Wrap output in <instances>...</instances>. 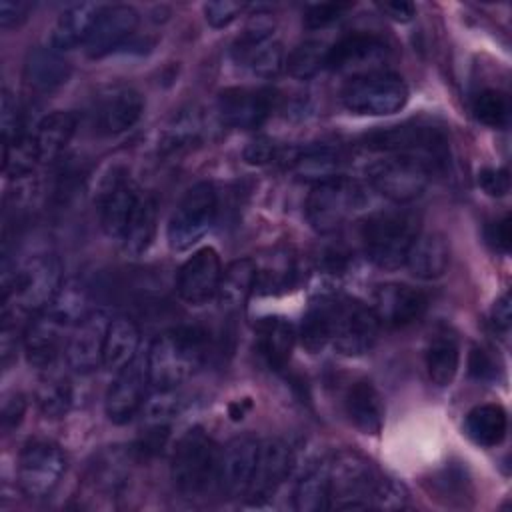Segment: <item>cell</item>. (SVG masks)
<instances>
[{
    "label": "cell",
    "mask_w": 512,
    "mask_h": 512,
    "mask_svg": "<svg viewBox=\"0 0 512 512\" xmlns=\"http://www.w3.org/2000/svg\"><path fill=\"white\" fill-rule=\"evenodd\" d=\"M206 358V334L198 326H176L158 334L148 352V378L156 392H174Z\"/></svg>",
    "instance_id": "6da1fadb"
},
{
    "label": "cell",
    "mask_w": 512,
    "mask_h": 512,
    "mask_svg": "<svg viewBox=\"0 0 512 512\" xmlns=\"http://www.w3.org/2000/svg\"><path fill=\"white\" fill-rule=\"evenodd\" d=\"M64 284L62 262L54 254H34L14 272L2 274V312L38 314L50 306Z\"/></svg>",
    "instance_id": "7a4b0ae2"
},
{
    "label": "cell",
    "mask_w": 512,
    "mask_h": 512,
    "mask_svg": "<svg viewBox=\"0 0 512 512\" xmlns=\"http://www.w3.org/2000/svg\"><path fill=\"white\" fill-rule=\"evenodd\" d=\"M420 234V218L406 208L380 210L360 226V242L366 258L382 270H398Z\"/></svg>",
    "instance_id": "3957f363"
},
{
    "label": "cell",
    "mask_w": 512,
    "mask_h": 512,
    "mask_svg": "<svg viewBox=\"0 0 512 512\" xmlns=\"http://www.w3.org/2000/svg\"><path fill=\"white\" fill-rule=\"evenodd\" d=\"M220 448L204 432L194 426L186 430L174 444L170 458V476L176 490L188 498L208 492L218 484Z\"/></svg>",
    "instance_id": "277c9868"
},
{
    "label": "cell",
    "mask_w": 512,
    "mask_h": 512,
    "mask_svg": "<svg viewBox=\"0 0 512 512\" xmlns=\"http://www.w3.org/2000/svg\"><path fill=\"white\" fill-rule=\"evenodd\" d=\"M364 148L422 162L430 172L448 162V142L438 128L422 124H400L380 128L364 136Z\"/></svg>",
    "instance_id": "5b68a950"
},
{
    "label": "cell",
    "mask_w": 512,
    "mask_h": 512,
    "mask_svg": "<svg viewBox=\"0 0 512 512\" xmlns=\"http://www.w3.org/2000/svg\"><path fill=\"white\" fill-rule=\"evenodd\" d=\"M364 204L366 196L362 186L346 176H336L312 186L304 214L310 228L326 236L340 230Z\"/></svg>",
    "instance_id": "8992f818"
},
{
    "label": "cell",
    "mask_w": 512,
    "mask_h": 512,
    "mask_svg": "<svg viewBox=\"0 0 512 512\" xmlns=\"http://www.w3.org/2000/svg\"><path fill=\"white\" fill-rule=\"evenodd\" d=\"M344 108L358 116H390L408 102L406 82L388 70L350 78L342 88Z\"/></svg>",
    "instance_id": "52a82bcc"
},
{
    "label": "cell",
    "mask_w": 512,
    "mask_h": 512,
    "mask_svg": "<svg viewBox=\"0 0 512 512\" xmlns=\"http://www.w3.org/2000/svg\"><path fill=\"white\" fill-rule=\"evenodd\" d=\"M380 322L372 306L348 298L330 296V344L344 356H362L378 340Z\"/></svg>",
    "instance_id": "ba28073f"
},
{
    "label": "cell",
    "mask_w": 512,
    "mask_h": 512,
    "mask_svg": "<svg viewBox=\"0 0 512 512\" xmlns=\"http://www.w3.org/2000/svg\"><path fill=\"white\" fill-rule=\"evenodd\" d=\"M216 220V190L210 182L190 186L178 200L166 228L172 250H190L212 228Z\"/></svg>",
    "instance_id": "9c48e42d"
},
{
    "label": "cell",
    "mask_w": 512,
    "mask_h": 512,
    "mask_svg": "<svg viewBox=\"0 0 512 512\" xmlns=\"http://www.w3.org/2000/svg\"><path fill=\"white\" fill-rule=\"evenodd\" d=\"M328 472L330 508H370V496L378 480V474L364 456H360L358 452L342 450L328 458Z\"/></svg>",
    "instance_id": "30bf717a"
},
{
    "label": "cell",
    "mask_w": 512,
    "mask_h": 512,
    "mask_svg": "<svg viewBox=\"0 0 512 512\" xmlns=\"http://www.w3.org/2000/svg\"><path fill=\"white\" fill-rule=\"evenodd\" d=\"M66 472L62 448L50 440L28 442L18 456L16 480L26 498L42 500L54 492Z\"/></svg>",
    "instance_id": "8fae6325"
},
{
    "label": "cell",
    "mask_w": 512,
    "mask_h": 512,
    "mask_svg": "<svg viewBox=\"0 0 512 512\" xmlns=\"http://www.w3.org/2000/svg\"><path fill=\"white\" fill-rule=\"evenodd\" d=\"M430 170L408 156L386 154L366 168L368 184L394 204H408L422 196L428 186Z\"/></svg>",
    "instance_id": "7c38bea8"
},
{
    "label": "cell",
    "mask_w": 512,
    "mask_h": 512,
    "mask_svg": "<svg viewBox=\"0 0 512 512\" xmlns=\"http://www.w3.org/2000/svg\"><path fill=\"white\" fill-rule=\"evenodd\" d=\"M140 192L124 168H112L104 176L96 192V206L100 226L108 238L122 240Z\"/></svg>",
    "instance_id": "4fadbf2b"
},
{
    "label": "cell",
    "mask_w": 512,
    "mask_h": 512,
    "mask_svg": "<svg viewBox=\"0 0 512 512\" xmlns=\"http://www.w3.org/2000/svg\"><path fill=\"white\" fill-rule=\"evenodd\" d=\"M388 58L386 42L370 32H350L328 48L326 68L342 74L364 76L380 72Z\"/></svg>",
    "instance_id": "5bb4252c"
},
{
    "label": "cell",
    "mask_w": 512,
    "mask_h": 512,
    "mask_svg": "<svg viewBox=\"0 0 512 512\" xmlns=\"http://www.w3.org/2000/svg\"><path fill=\"white\" fill-rule=\"evenodd\" d=\"M144 112L142 94L128 84L102 88L92 104V124L104 136H116L130 130Z\"/></svg>",
    "instance_id": "9a60e30c"
},
{
    "label": "cell",
    "mask_w": 512,
    "mask_h": 512,
    "mask_svg": "<svg viewBox=\"0 0 512 512\" xmlns=\"http://www.w3.org/2000/svg\"><path fill=\"white\" fill-rule=\"evenodd\" d=\"M148 386L150 378L146 354H138L132 362L116 372V378L106 392L104 410L108 420L118 426L128 424L144 406Z\"/></svg>",
    "instance_id": "2e32d148"
},
{
    "label": "cell",
    "mask_w": 512,
    "mask_h": 512,
    "mask_svg": "<svg viewBox=\"0 0 512 512\" xmlns=\"http://www.w3.org/2000/svg\"><path fill=\"white\" fill-rule=\"evenodd\" d=\"M108 324L110 316L104 310H92L70 330L64 356L74 372L90 374L102 366Z\"/></svg>",
    "instance_id": "e0dca14e"
},
{
    "label": "cell",
    "mask_w": 512,
    "mask_h": 512,
    "mask_svg": "<svg viewBox=\"0 0 512 512\" xmlns=\"http://www.w3.org/2000/svg\"><path fill=\"white\" fill-rule=\"evenodd\" d=\"M72 326L52 314L48 308L34 314L22 332V346L30 366L48 370L54 366L58 354L66 346Z\"/></svg>",
    "instance_id": "ac0fdd59"
},
{
    "label": "cell",
    "mask_w": 512,
    "mask_h": 512,
    "mask_svg": "<svg viewBox=\"0 0 512 512\" xmlns=\"http://www.w3.org/2000/svg\"><path fill=\"white\" fill-rule=\"evenodd\" d=\"M222 262L214 248L196 250L178 270V296L192 306H200L216 296L222 278Z\"/></svg>",
    "instance_id": "d6986e66"
},
{
    "label": "cell",
    "mask_w": 512,
    "mask_h": 512,
    "mask_svg": "<svg viewBox=\"0 0 512 512\" xmlns=\"http://www.w3.org/2000/svg\"><path fill=\"white\" fill-rule=\"evenodd\" d=\"M292 470V450L278 438H266L258 446L256 468L244 496L250 504H262L280 488Z\"/></svg>",
    "instance_id": "ffe728a7"
},
{
    "label": "cell",
    "mask_w": 512,
    "mask_h": 512,
    "mask_svg": "<svg viewBox=\"0 0 512 512\" xmlns=\"http://www.w3.org/2000/svg\"><path fill=\"white\" fill-rule=\"evenodd\" d=\"M274 94L264 88H226L218 94V116L232 128H258L272 112Z\"/></svg>",
    "instance_id": "44dd1931"
},
{
    "label": "cell",
    "mask_w": 512,
    "mask_h": 512,
    "mask_svg": "<svg viewBox=\"0 0 512 512\" xmlns=\"http://www.w3.org/2000/svg\"><path fill=\"white\" fill-rule=\"evenodd\" d=\"M260 440L244 434L236 436L220 448L218 486L230 498H244L256 468Z\"/></svg>",
    "instance_id": "7402d4cb"
},
{
    "label": "cell",
    "mask_w": 512,
    "mask_h": 512,
    "mask_svg": "<svg viewBox=\"0 0 512 512\" xmlns=\"http://www.w3.org/2000/svg\"><path fill=\"white\" fill-rule=\"evenodd\" d=\"M428 298L424 292L400 284V282H388L376 288L374 292V314L380 322V326L386 328H404L426 312Z\"/></svg>",
    "instance_id": "603a6c76"
},
{
    "label": "cell",
    "mask_w": 512,
    "mask_h": 512,
    "mask_svg": "<svg viewBox=\"0 0 512 512\" xmlns=\"http://www.w3.org/2000/svg\"><path fill=\"white\" fill-rule=\"evenodd\" d=\"M138 26V12L128 4H110L100 10L94 28L86 40V54L90 58H104L120 44H124Z\"/></svg>",
    "instance_id": "cb8c5ba5"
},
{
    "label": "cell",
    "mask_w": 512,
    "mask_h": 512,
    "mask_svg": "<svg viewBox=\"0 0 512 512\" xmlns=\"http://www.w3.org/2000/svg\"><path fill=\"white\" fill-rule=\"evenodd\" d=\"M132 452L120 446H110L102 450L96 460L88 466L84 478L86 496L98 498H116L124 492L130 478Z\"/></svg>",
    "instance_id": "d4e9b609"
},
{
    "label": "cell",
    "mask_w": 512,
    "mask_h": 512,
    "mask_svg": "<svg viewBox=\"0 0 512 512\" xmlns=\"http://www.w3.org/2000/svg\"><path fill=\"white\" fill-rule=\"evenodd\" d=\"M256 286L262 296H278L290 292L300 282V258L290 246H274L254 258Z\"/></svg>",
    "instance_id": "484cf974"
},
{
    "label": "cell",
    "mask_w": 512,
    "mask_h": 512,
    "mask_svg": "<svg viewBox=\"0 0 512 512\" xmlns=\"http://www.w3.org/2000/svg\"><path fill=\"white\" fill-rule=\"evenodd\" d=\"M344 414L362 434L376 436L384 426V402L380 392L368 380H354L342 398Z\"/></svg>",
    "instance_id": "4316f807"
},
{
    "label": "cell",
    "mask_w": 512,
    "mask_h": 512,
    "mask_svg": "<svg viewBox=\"0 0 512 512\" xmlns=\"http://www.w3.org/2000/svg\"><path fill=\"white\" fill-rule=\"evenodd\" d=\"M72 74L70 62L62 52L44 46H36L26 54L24 60V82L30 90L46 94L54 92L68 82Z\"/></svg>",
    "instance_id": "83f0119b"
},
{
    "label": "cell",
    "mask_w": 512,
    "mask_h": 512,
    "mask_svg": "<svg viewBox=\"0 0 512 512\" xmlns=\"http://www.w3.org/2000/svg\"><path fill=\"white\" fill-rule=\"evenodd\" d=\"M76 132V116L72 112L54 110L38 120L30 132V140L38 158V164L54 162L70 144Z\"/></svg>",
    "instance_id": "f1b7e54d"
},
{
    "label": "cell",
    "mask_w": 512,
    "mask_h": 512,
    "mask_svg": "<svg viewBox=\"0 0 512 512\" xmlns=\"http://www.w3.org/2000/svg\"><path fill=\"white\" fill-rule=\"evenodd\" d=\"M102 8L104 4L98 2H78L68 6L52 26L50 46L58 52H66L86 44Z\"/></svg>",
    "instance_id": "f546056e"
},
{
    "label": "cell",
    "mask_w": 512,
    "mask_h": 512,
    "mask_svg": "<svg viewBox=\"0 0 512 512\" xmlns=\"http://www.w3.org/2000/svg\"><path fill=\"white\" fill-rule=\"evenodd\" d=\"M344 154L332 144H310L290 156V170L300 182L320 184L324 180L342 176Z\"/></svg>",
    "instance_id": "4dcf8cb0"
},
{
    "label": "cell",
    "mask_w": 512,
    "mask_h": 512,
    "mask_svg": "<svg viewBox=\"0 0 512 512\" xmlns=\"http://www.w3.org/2000/svg\"><path fill=\"white\" fill-rule=\"evenodd\" d=\"M460 366V342L448 328H436L424 348V368L434 386H448Z\"/></svg>",
    "instance_id": "1f68e13d"
},
{
    "label": "cell",
    "mask_w": 512,
    "mask_h": 512,
    "mask_svg": "<svg viewBox=\"0 0 512 512\" xmlns=\"http://www.w3.org/2000/svg\"><path fill=\"white\" fill-rule=\"evenodd\" d=\"M410 274L420 280H436L446 274L450 266V244L440 232H424L418 234L406 264Z\"/></svg>",
    "instance_id": "d6a6232c"
},
{
    "label": "cell",
    "mask_w": 512,
    "mask_h": 512,
    "mask_svg": "<svg viewBox=\"0 0 512 512\" xmlns=\"http://www.w3.org/2000/svg\"><path fill=\"white\" fill-rule=\"evenodd\" d=\"M256 342L260 354L272 368H284L292 356L296 330L282 316H268L256 324Z\"/></svg>",
    "instance_id": "836d02e7"
},
{
    "label": "cell",
    "mask_w": 512,
    "mask_h": 512,
    "mask_svg": "<svg viewBox=\"0 0 512 512\" xmlns=\"http://www.w3.org/2000/svg\"><path fill=\"white\" fill-rule=\"evenodd\" d=\"M140 328L128 316H114L110 318L106 340H104V358L102 366L108 370L118 372L128 362H132L140 352Z\"/></svg>",
    "instance_id": "e575fe53"
},
{
    "label": "cell",
    "mask_w": 512,
    "mask_h": 512,
    "mask_svg": "<svg viewBox=\"0 0 512 512\" xmlns=\"http://www.w3.org/2000/svg\"><path fill=\"white\" fill-rule=\"evenodd\" d=\"M256 286V264L254 258H238L222 270L218 284V302L226 310H238L246 304Z\"/></svg>",
    "instance_id": "d590c367"
},
{
    "label": "cell",
    "mask_w": 512,
    "mask_h": 512,
    "mask_svg": "<svg viewBox=\"0 0 512 512\" xmlns=\"http://www.w3.org/2000/svg\"><path fill=\"white\" fill-rule=\"evenodd\" d=\"M464 430L468 438L484 448L498 446L508 430V416L500 404H478L474 406L464 420Z\"/></svg>",
    "instance_id": "8d00e7d4"
},
{
    "label": "cell",
    "mask_w": 512,
    "mask_h": 512,
    "mask_svg": "<svg viewBox=\"0 0 512 512\" xmlns=\"http://www.w3.org/2000/svg\"><path fill=\"white\" fill-rule=\"evenodd\" d=\"M156 218V198L150 192L142 190L130 216V222L126 226V232L122 236V246L130 256H140L148 250L156 234Z\"/></svg>",
    "instance_id": "74e56055"
},
{
    "label": "cell",
    "mask_w": 512,
    "mask_h": 512,
    "mask_svg": "<svg viewBox=\"0 0 512 512\" xmlns=\"http://www.w3.org/2000/svg\"><path fill=\"white\" fill-rule=\"evenodd\" d=\"M234 54L238 62H242L258 78H276L286 62L282 44L274 38L258 42L236 40Z\"/></svg>",
    "instance_id": "f35d334b"
},
{
    "label": "cell",
    "mask_w": 512,
    "mask_h": 512,
    "mask_svg": "<svg viewBox=\"0 0 512 512\" xmlns=\"http://www.w3.org/2000/svg\"><path fill=\"white\" fill-rule=\"evenodd\" d=\"M294 508L298 512L330 510V472L328 460L312 468L294 490Z\"/></svg>",
    "instance_id": "ab89813d"
},
{
    "label": "cell",
    "mask_w": 512,
    "mask_h": 512,
    "mask_svg": "<svg viewBox=\"0 0 512 512\" xmlns=\"http://www.w3.org/2000/svg\"><path fill=\"white\" fill-rule=\"evenodd\" d=\"M300 342L312 354L330 344V296H320L308 306L300 326Z\"/></svg>",
    "instance_id": "60d3db41"
},
{
    "label": "cell",
    "mask_w": 512,
    "mask_h": 512,
    "mask_svg": "<svg viewBox=\"0 0 512 512\" xmlns=\"http://www.w3.org/2000/svg\"><path fill=\"white\" fill-rule=\"evenodd\" d=\"M36 402L42 414H46L48 418H62L72 406L70 380L62 374L52 372V368H48V374L42 378L38 386Z\"/></svg>",
    "instance_id": "b9f144b4"
},
{
    "label": "cell",
    "mask_w": 512,
    "mask_h": 512,
    "mask_svg": "<svg viewBox=\"0 0 512 512\" xmlns=\"http://www.w3.org/2000/svg\"><path fill=\"white\" fill-rule=\"evenodd\" d=\"M328 48L330 46H326L322 40H304L290 50L284 68L292 78L308 80L326 68Z\"/></svg>",
    "instance_id": "7bdbcfd3"
},
{
    "label": "cell",
    "mask_w": 512,
    "mask_h": 512,
    "mask_svg": "<svg viewBox=\"0 0 512 512\" xmlns=\"http://www.w3.org/2000/svg\"><path fill=\"white\" fill-rule=\"evenodd\" d=\"M48 310L56 314L60 320H64L68 326H76L92 308L88 306V290L82 282L70 280L64 282L56 298L50 302Z\"/></svg>",
    "instance_id": "ee69618b"
},
{
    "label": "cell",
    "mask_w": 512,
    "mask_h": 512,
    "mask_svg": "<svg viewBox=\"0 0 512 512\" xmlns=\"http://www.w3.org/2000/svg\"><path fill=\"white\" fill-rule=\"evenodd\" d=\"M202 132H204V126L196 112H184L180 116H174V120L162 132L160 150L178 152V150L190 148L192 144L200 142Z\"/></svg>",
    "instance_id": "f6af8a7d"
},
{
    "label": "cell",
    "mask_w": 512,
    "mask_h": 512,
    "mask_svg": "<svg viewBox=\"0 0 512 512\" xmlns=\"http://www.w3.org/2000/svg\"><path fill=\"white\" fill-rule=\"evenodd\" d=\"M472 112L484 126L504 128L510 120V100L502 90L486 88L474 96Z\"/></svg>",
    "instance_id": "bcb514c9"
},
{
    "label": "cell",
    "mask_w": 512,
    "mask_h": 512,
    "mask_svg": "<svg viewBox=\"0 0 512 512\" xmlns=\"http://www.w3.org/2000/svg\"><path fill=\"white\" fill-rule=\"evenodd\" d=\"M36 164H38V158L30 140V132H26L18 140L4 146V174L8 178L12 180L30 178Z\"/></svg>",
    "instance_id": "7dc6e473"
},
{
    "label": "cell",
    "mask_w": 512,
    "mask_h": 512,
    "mask_svg": "<svg viewBox=\"0 0 512 512\" xmlns=\"http://www.w3.org/2000/svg\"><path fill=\"white\" fill-rule=\"evenodd\" d=\"M408 506V490L402 482L394 478H382L378 476L372 496H370V508L376 510H402Z\"/></svg>",
    "instance_id": "c3c4849f"
},
{
    "label": "cell",
    "mask_w": 512,
    "mask_h": 512,
    "mask_svg": "<svg viewBox=\"0 0 512 512\" xmlns=\"http://www.w3.org/2000/svg\"><path fill=\"white\" fill-rule=\"evenodd\" d=\"M0 126H2V142L4 146L18 140L26 134L22 122V110L18 106L16 96L10 90H2V104H0Z\"/></svg>",
    "instance_id": "681fc988"
},
{
    "label": "cell",
    "mask_w": 512,
    "mask_h": 512,
    "mask_svg": "<svg viewBox=\"0 0 512 512\" xmlns=\"http://www.w3.org/2000/svg\"><path fill=\"white\" fill-rule=\"evenodd\" d=\"M350 4L344 2H320V4H312L308 6V10L304 12V26L308 30H320L326 28L330 24H334L346 10H350Z\"/></svg>",
    "instance_id": "f907efd6"
},
{
    "label": "cell",
    "mask_w": 512,
    "mask_h": 512,
    "mask_svg": "<svg viewBox=\"0 0 512 512\" xmlns=\"http://www.w3.org/2000/svg\"><path fill=\"white\" fill-rule=\"evenodd\" d=\"M248 4L244 2H234V0H214L204 4V18L212 28H226L232 24Z\"/></svg>",
    "instance_id": "816d5d0a"
},
{
    "label": "cell",
    "mask_w": 512,
    "mask_h": 512,
    "mask_svg": "<svg viewBox=\"0 0 512 512\" xmlns=\"http://www.w3.org/2000/svg\"><path fill=\"white\" fill-rule=\"evenodd\" d=\"M26 414V400L20 392H12L8 396H4L2 400V410H0V422H2V430L8 434L14 428L20 426L22 418Z\"/></svg>",
    "instance_id": "f5cc1de1"
},
{
    "label": "cell",
    "mask_w": 512,
    "mask_h": 512,
    "mask_svg": "<svg viewBox=\"0 0 512 512\" xmlns=\"http://www.w3.org/2000/svg\"><path fill=\"white\" fill-rule=\"evenodd\" d=\"M32 4L26 0H2L0 2V28L12 30L22 26L30 16Z\"/></svg>",
    "instance_id": "db71d44e"
},
{
    "label": "cell",
    "mask_w": 512,
    "mask_h": 512,
    "mask_svg": "<svg viewBox=\"0 0 512 512\" xmlns=\"http://www.w3.org/2000/svg\"><path fill=\"white\" fill-rule=\"evenodd\" d=\"M478 184L488 196H506L510 192V174L506 168H482Z\"/></svg>",
    "instance_id": "11a10c76"
},
{
    "label": "cell",
    "mask_w": 512,
    "mask_h": 512,
    "mask_svg": "<svg viewBox=\"0 0 512 512\" xmlns=\"http://www.w3.org/2000/svg\"><path fill=\"white\" fill-rule=\"evenodd\" d=\"M510 324H512V306H510V294L504 292L490 308V326L494 334L500 338H508L510 334Z\"/></svg>",
    "instance_id": "9f6ffc18"
},
{
    "label": "cell",
    "mask_w": 512,
    "mask_h": 512,
    "mask_svg": "<svg viewBox=\"0 0 512 512\" xmlns=\"http://www.w3.org/2000/svg\"><path fill=\"white\" fill-rule=\"evenodd\" d=\"M242 158L246 164H252V166L268 164L270 160L276 158V144L268 138H256L248 142V146L242 152Z\"/></svg>",
    "instance_id": "6f0895ef"
},
{
    "label": "cell",
    "mask_w": 512,
    "mask_h": 512,
    "mask_svg": "<svg viewBox=\"0 0 512 512\" xmlns=\"http://www.w3.org/2000/svg\"><path fill=\"white\" fill-rule=\"evenodd\" d=\"M486 240L488 244L506 254L510 250V242H512V230H510V218L504 216L500 220H494L488 228H486Z\"/></svg>",
    "instance_id": "680465c9"
},
{
    "label": "cell",
    "mask_w": 512,
    "mask_h": 512,
    "mask_svg": "<svg viewBox=\"0 0 512 512\" xmlns=\"http://www.w3.org/2000/svg\"><path fill=\"white\" fill-rule=\"evenodd\" d=\"M468 372L476 380H490L496 374V366L492 358L482 348H472L468 356Z\"/></svg>",
    "instance_id": "91938a15"
},
{
    "label": "cell",
    "mask_w": 512,
    "mask_h": 512,
    "mask_svg": "<svg viewBox=\"0 0 512 512\" xmlns=\"http://www.w3.org/2000/svg\"><path fill=\"white\" fill-rule=\"evenodd\" d=\"M378 8L394 22H410L416 14V6L404 0H390V2H382L378 4Z\"/></svg>",
    "instance_id": "94428289"
}]
</instances>
